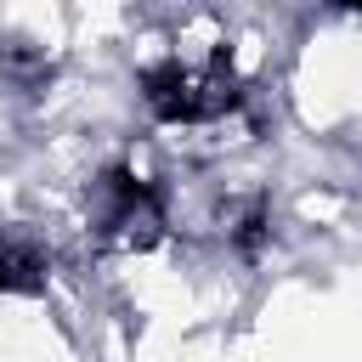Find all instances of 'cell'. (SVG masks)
<instances>
[{
	"instance_id": "cell-1",
	"label": "cell",
	"mask_w": 362,
	"mask_h": 362,
	"mask_svg": "<svg viewBox=\"0 0 362 362\" xmlns=\"http://www.w3.org/2000/svg\"><path fill=\"white\" fill-rule=\"evenodd\" d=\"M147 107L164 124H215L238 107V79L221 62H187L170 57L158 68H147Z\"/></svg>"
},
{
	"instance_id": "cell-2",
	"label": "cell",
	"mask_w": 362,
	"mask_h": 362,
	"mask_svg": "<svg viewBox=\"0 0 362 362\" xmlns=\"http://www.w3.org/2000/svg\"><path fill=\"white\" fill-rule=\"evenodd\" d=\"M158 226H164V209H158L153 181L136 170H113L96 192V238L113 249H147Z\"/></svg>"
},
{
	"instance_id": "cell-3",
	"label": "cell",
	"mask_w": 362,
	"mask_h": 362,
	"mask_svg": "<svg viewBox=\"0 0 362 362\" xmlns=\"http://www.w3.org/2000/svg\"><path fill=\"white\" fill-rule=\"evenodd\" d=\"M40 260L28 255V249H17V243H0V300L6 294H23V288H34L40 283Z\"/></svg>"
},
{
	"instance_id": "cell-4",
	"label": "cell",
	"mask_w": 362,
	"mask_h": 362,
	"mask_svg": "<svg viewBox=\"0 0 362 362\" xmlns=\"http://www.w3.org/2000/svg\"><path fill=\"white\" fill-rule=\"evenodd\" d=\"M339 6H345V11H362V0H339Z\"/></svg>"
}]
</instances>
